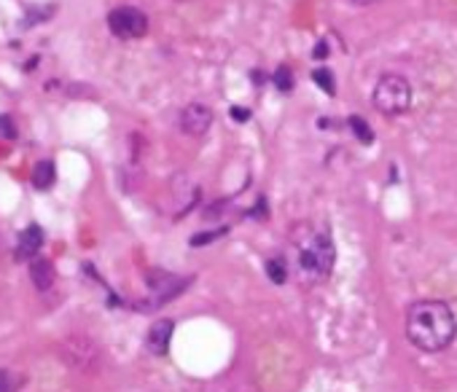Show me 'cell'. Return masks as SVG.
<instances>
[{
    "mask_svg": "<svg viewBox=\"0 0 457 392\" xmlns=\"http://www.w3.org/2000/svg\"><path fill=\"white\" fill-rule=\"evenodd\" d=\"M54 177H57V170H54L52 161H38L36 170H33V186L46 191V188L54 186Z\"/></svg>",
    "mask_w": 457,
    "mask_h": 392,
    "instance_id": "30bf717a",
    "label": "cell"
},
{
    "mask_svg": "<svg viewBox=\"0 0 457 392\" xmlns=\"http://www.w3.org/2000/svg\"><path fill=\"white\" fill-rule=\"evenodd\" d=\"M30 280L38 290H49L54 285V266L49 258H33L30 261Z\"/></svg>",
    "mask_w": 457,
    "mask_h": 392,
    "instance_id": "9c48e42d",
    "label": "cell"
},
{
    "mask_svg": "<svg viewBox=\"0 0 457 392\" xmlns=\"http://www.w3.org/2000/svg\"><path fill=\"white\" fill-rule=\"evenodd\" d=\"M412 84L398 73H387L374 86V108L382 116H404L412 108Z\"/></svg>",
    "mask_w": 457,
    "mask_h": 392,
    "instance_id": "7a4b0ae2",
    "label": "cell"
},
{
    "mask_svg": "<svg viewBox=\"0 0 457 392\" xmlns=\"http://www.w3.org/2000/svg\"><path fill=\"white\" fill-rule=\"evenodd\" d=\"M41 245H43V231H41V226H27V228L22 231V237H19L17 258L19 261H33V258H38Z\"/></svg>",
    "mask_w": 457,
    "mask_h": 392,
    "instance_id": "ba28073f",
    "label": "cell"
},
{
    "mask_svg": "<svg viewBox=\"0 0 457 392\" xmlns=\"http://www.w3.org/2000/svg\"><path fill=\"white\" fill-rule=\"evenodd\" d=\"M326 54H328V46H326V43H317V49H315L317 59H320V57H326Z\"/></svg>",
    "mask_w": 457,
    "mask_h": 392,
    "instance_id": "e0dca14e",
    "label": "cell"
},
{
    "mask_svg": "<svg viewBox=\"0 0 457 392\" xmlns=\"http://www.w3.org/2000/svg\"><path fill=\"white\" fill-rule=\"evenodd\" d=\"M350 126H352V132H355V137H358L361 143H371V140H374V135H371V126H369V124H366L363 119L352 116V119H350Z\"/></svg>",
    "mask_w": 457,
    "mask_h": 392,
    "instance_id": "4fadbf2b",
    "label": "cell"
},
{
    "mask_svg": "<svg viewBox=\"0 0 457 392\" xmlns=\"http://www.w3.org/2000/svg\"><path fill=\"white\" fill-rule=\"evenodd\" d=\"M457 336L455 312L444 301H417L406 314V339L420 352H441Z\"/></svg>",
    "mask_w": 457,
    "mask_h": 392,
    "instance_id": "6da1fadb",
    "label": "cell"
},
{
    "mask_svg": "<svg viewBox=\"0 0 457 392\" xmlns=\"http://www.w3.org/2000/svg\"><path fill=\"white\" fill-rule=\"evenodd\" d=\"M231 119L247 121V119H250V113H247V108H231Z\"/></svg>",
    "mask_w": 457,
    "mask_h": 392,
    "instance_id": "2e32d148",
    "label": "cell"
},
{
    "mask_svg": "<svg viewBox=\"0 0 457 392\" xmlns=\"http://www.w3.org/2000/svg\"><path fill=\"white\" fill-rule=\"evenodd\" d=\"M108 27L122 41H135L148 33V17L135 6H119L108 14Z\"/></svg>",
    "mask_w": 457,
    "mask_h": 392,
    "instance_id": "3957f363",
    "label": "cell"
},
{
    "mask_svg": "<svg viewBox=\"0 0 457 392\" xmlns=\"http://www.w3.org/2000/svg\"><path fill=\"white\" fill-rule=\"evenodd\" d=\"M331 261H334V247L328 237H317L307 250H301V269L317 274L331 272Z\"/></svg>",
    "mask_w": 457,
    "mask_h": 392,
    "instance_id": "277c9868",
    "label": "cell"
},
{
    "mask_svg": "<svg viewBox=\"0 0 457 392\" xmlns=\"http://www.w3.org/2000/svg\"><path fill=\"white\" fill-rule=\"evenodd\" d=\"M62 355L73 368H92L97 363V347L84 336H71L62 344Z\"/></svg>",
    "mask_w": 457,
    "mask_h": 392,
    "instance_id": "5b68a950",
    "label": "cell"
},
{
    "mask_svg": "<svg viewBox=\"0 0 457 392\" xmlns=\"http://www.w3.org/2000/svg\"><path fill=\"white\" fill-rule=\"evenodd\" d=\"M173 331H175L173 320H159V323L151 325V331H148V349L154 355H164L170 341H173Z\"/></svg>",
    "mask_w": 457,
    "mask_h": 392,
    "instance_id": "52a82bcc",
    "label": "cell"
},
{
    "mask_svg": "<svg viewBox=\"0 0 457 392\" xmlns=\"http://www.w3.org/2000/svg\"><path fill=\"white\" fill-rule=\"evenodd\" d=\"M266 274H269V280H272V282L282 285V282H285V277H288L285 261H282V258H269V263H266Z\"/></svg>",
    "mask_w": 457,
    "mask_h": 392,
    "instance_id": "8fae6325",
    "label": "cell"
},
{
    "mask_svg": "<svg viewBox=\"0 0 457 392\" xmlns=\"http://www.w3.org/2000/svg\"><path fill=\"white\" fill-rule=\"evenodd\" d=\"M17 387H19L17 376L0 368V392H17Z\"/></svg>",
    "mask_w": 457,
    "mask_h": 392,
    "instance_id": "9a60e30c",
    "label": "cell"
},
{
    "mask_svg": "<svg viewBox=\"0 0 457 392\" xmlns=\"http://www.w3.org/2000/svg\"><path fill=\"white\" fill-rule=\"evenodd\" d=\"M212 124V110L202 103H191L180 113V129L189 137H202Z\"/></svg>",
    "mask_w": 457,
    "mask_h": 392,
    "instance_id": "8992f818",
    "label": "cell"
},
{
    "mask_svg": "<svg viewBox=\"0 0 457 392\" xmlns=\"http://www.w3.org/2000/svg\"><path fill=\"white\" fill-rule=\"evenodd\" d=\"M275 86L280 89V92H291L293 89V73H291V68H277V73H275Z\"/></svg>",
    "mask_w": 457,
    "mask_h": 392,
    "instance_id": "5bb4252c",
    "label": "cell"
},
{
    "mask_svg": "<svg viewBox=\"0 0 457 392\" xmlns=\"http://www.w3.org/2000/svg\"><path fill=\"white\" fill-rule=\"evenodd\" d=\"M355 6H371V3H377V0H350Z\"/></svg>",
    "mask_w": 457,
    "mask_h": 392,
    "instance_id": "ac0fdd59",
    "label": "cell"
},
{
    "mask_svg": "<svg viewBox=\"0 0 457 392\" xmlns=\"http://www.w3.org/2000/svg\"><path fill=\"white\" fill-rule=\"evenodd\" d=\"M312 78H315V84L323 89V92H328V94H334V89H336V84H334V75H331V70H326V68H317L315 73H312Z\"/></svg>",
    "mask_w": 457,
    "mask_h": 392,
    "instance_id": "7c38bea8",
    "label": "cell"
}]
</instances>
